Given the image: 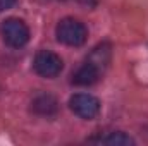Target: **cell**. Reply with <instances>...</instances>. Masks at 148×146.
<instances>
[{"instance_id": "obj_1", "label": "cell", "mask_w": 148, "mask_h": 146, "mask_svg": "<svg viewBox=\"0 0 148 146\" xmlns=\"http://www.w3.org/2000/svg\"><path fill=\"white\" fill-rule=\"evenodd\" d=\"M55 35L60 43H64L67 46H81L88 38V31L81 21L73 19V17H66L57 24Z\"/></svg>"}, {"instance_id": "obj_2", "label": "cell", "mask_w": 148, "mask_h": 146, "mask_svg": "<svg viewBox=\"0 0 148 146\" xmlns=\"http://www.w3.org/2000/svg\"><path fill=\"white\" fill-rule=\"evenodd\" d=\"M0 35L7 46L10 48H21L29 41V28L24 21L17 17H9L0 26Z\"/></svg>"}, {"instance_id": "obj_3", "label": "cell", "mask_w": 148, "mask_h": 146, "mask_svg": "<svg viewBox=\"0 0 148 146\" xmlns=\"http://www.w3.org/2000/svg\"><path fill=\"white\" fill-rule=\"evenodd\" d=\"M33 67H35L36 74H40L41 77L52 79V77H57L60 74L64 64H62V59L57 53H53L50 50H41V52H38L36 57H35Z\"/></svg>"}, {"instance_id": "obj_4", "label": "cell", "mask_w": 148, "mask_h": 146, "mask_svg": "<svg viewBox=\"0 0 148 146\" xmlns=\"http://www.w3.org/2000/svg\"><path fill=\"white\" fill-rule=\"evenodd\" d=\"M69 107L74 113L81 119H95L100 112V102L93 96V95H88V93H77L71 96L69 100Z\"/></svg>"}, {"instance_id": "obj_5", "label": "cell", "mask_w": 148, "mask_h": 146, "mask_svg": "<svg viewBox=\"0 0 148 146\" xmlns=\"http://www.w3.org/2000/svg\"><path fill=\"white\" fill-rule=\"evenodd\" d=\"M103 72H105L103 67H100L93 60L86 59V62L73 74V79L71 81H73V84H76V86H91V84H95L102 77Z\"/></svg>"}, {"instance_id": "obj_6", "label": "cell", "mask_w": 148, "mask_h": 146, "mask_svg": "<svg viewBox=\"0 0 148 146\" xmlns=\"http://www.w3.org/2000/svg\"><path fill=\"white\" fill-rule=\"evenodd\" d=\"M31 110L36 115H43V117H52L57 113L59 110V103L52 95H38L36 98L31 102Z\"/></svg>"}, {"instance_id": "obj_7", "label": "cell", "mask_w": 148, "mask_h": 146, "mask_svg": "<svg viewBox=\"0 0 148 146\" xmlns=\"http://www.w3.org/2000/svg\"><path fill=\"white\" fill-rule=\"evenodd\" d=\"M102 143H105V145H115V146H127V145H134V139L133 138H129L127 134H124V132H110L107 138H103L102 139Z\"/></svg>"}, {"instance_id": "obj_8", "label": "cell", "mask_w": 148, "mask_h": 146, "mask_svg": "<svg viewBox=\"0 0 148 146\" xmlns=\"http://www.w3.org/2000/svg\"><path fill=\"white\" fill-rule=\"evenodd\" d=\"M17 0H0V12L2 10H7V9H10L14 3H16Z\"/></svg>"}, {"instance_id": "obj_9", "label": "cell", "mask_w": 148, "mask_h": 146, "mask_svg": "<svg viewBox=\"0 0 148 146\" xmlns=\"http://www.w3.org/2000/svg\"><path fill=\"white\" fill-rule=\"evenodd\" d=\"M81 3H84V5H95L97 3V0H79Z\"/></svg>"}]
</instances>
